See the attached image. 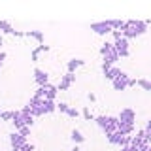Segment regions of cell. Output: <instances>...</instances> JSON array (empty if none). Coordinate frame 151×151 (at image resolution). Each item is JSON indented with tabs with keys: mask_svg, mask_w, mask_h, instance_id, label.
<instances>
[{
	"mask_svg": "<svg viewBox=\"0 0 151 151\" xmlns=\"http://www.w3.org/2000/svg\"><path fill=\"white\" fill-rule=\"evenodd\" d=\"M121 32H123V38H127V40L138 38V36L147 32V21H136V19H130V21H127V27L123 28Z\"/></svg>",
	"mask_w": 151,
	"mask_h": 151,
	"instance_id": "cell-1",
	"label": "cell"
},
{
	"mask_svg": "<svg viewBox=\"0 0 151 151\" xmlns=\"http://www.w3.org/2000/svg\"><path fill=\"white\" fill-rule=\"evenodd\" d=\"M96 125L104 130V134H111V132L117 130V125H119V119L117 117H111V115H96L94 117Z\"/></svg>",
	"mask_w": 151,
	"mask_h": 151,
	"instance_id": "cell-2",
	"label": "cell"
},
{
	"mask_svg": "<svg viewBox=\"0 0 151 151\" xmlns=\"http://www.w3.org/2000/svg\"><path fill=\"white\" fill-rule=\"evenodd\" d=\"M113 47H115L119 59H125V57L130 55V51H129V40H127V38H121V40L113 42Z\"/></svg>",
	"mask_w": 151,
	"mask_h": 151,
	"instance_id": "cell-3",
	"label": "cell"
},
{
	"mask_svg": "<svg viewBox=\"0 0 151 151\" xmlns=\"http://www.w3.org/2000/svg\"><path fill=\"white\" fill-rule=\"evenodd\" d=\"M102 74L106 79H110V81H113V79H117L121 76V70L117 68V66H110L106 63H102Z\"/></svg>",
	"mask_w": 151,
	"mask_h": 151,
	"instance_id": "cell-4",
	"label": "cell"
},
{
	"mask_svg": "<svg viewBox=\"0 0 151 151\" xmlns=\"http://www.w3.org/2000/svg\"><path fill=\"white\" fill-rule=\"evenodd\" d=\"M74 83H76V74L66 72L64 76H60V81H59V85H57V89H59V91H66V89L72 87Z\"/></svg>",
	"mask_w": 151,
	"mask_h": 151,
	"instance_id": "cell-5",
	"label": "cell"
},
{
	"mask_svg": "<svg viewBox=\"0 0 151 151\" xmlns=\"http://www.w3.org/2000/svg\"><path fill=\"white\" fill-rule=\"evenodd\" d=\"M117 119L121 123H130V125H134L136 121V111L132 110V108H123L119 111V115H117Z\"/></svg>",
	"mask_w": 151,
	"mask_h": 151,
	"instance_id": "cell-6",
	"label": "cell"
},
{
	"mask_svg": "<svg viewBox=\"0 0 151 151\" xmlns=\"http://www.w3.org/2000/svg\"><path fill=\"white\" fill-rule=\"evenodd\" d=\"M91 30L94 32V34H98V36H108V34H111V28L108 27V23H106V21L91 23Z\"/></svg>",
	"mask_w": 151,
	"mask_h": 151,
	"instance_id": "cell-7",
	"label": "cell"
},
{
	"mask_svg": "<svg viewBox=\"0 0 151 151\" xmlns=\"http://www.w3.org/2000/svg\"><path fill=\"white\" fill-rule=\"evenodd\" d=\"M129 79H130V76H129V74H127V72H121L119 78L111 81L113 89H115V91H125V89L129 87Z\"/></svg>",
	"mask_w": 151,
	"mask_h": 151,
	"instance_id": "cell-8",
	"label": "cell"
},
{
	"mask_svg": "<svg viewBox=\"0 0 151 151\" xmlns=\"http://www.w3.org/2000/svg\"><path fill=\"white\" fill-rule=\"evenodd\" d=\"M34 81L38 83V87H44V85L49 83V76H47L45 70H42V68H34Z\"/></svg>",
	"mask_w": 151,
	"mask_h": 151,
	"instance_id": "cell-9",
	"label": "cell"
},
{
	"mask_svg": "<svg viewBox=\"0 0 151 151\" xmlns=\"http://www.w3.org/2000/svg\"><path fill=\"white\" fill-rule=\"evenodd\" d=\"M12 123H13V127H15V130H21L23 127H27V123H25V113H23V110L13 111Z\"/></svg>",
	"mask_w": 151,
	"mask_h": 151,
	"instance_id": "cell-10",
	"label": "cell"
},
{
	"mask_svg": "<svg viewBox=\"0 0 151 151\" xmlns=\"http://www.w3.org/2000/svg\"><path fill=\"white\" fill-rule=\"evenodd\" d=\"M9 144H12V147L15 149V147H23V145L27 144V138L25 136H21V132H12L9 134Z\"/></svg>",
	"mask_w": 151,
	"mask_h": 151,
	"instance_id": "cell-11",
	"label": "cell"
},
{
	"mask_svg": "<svg viewBox=\"0 0 151 151\" xmlns=\"http://www.w3.org/2000/svg\"><path fill=\"white\" fill-rule=\"evenodd\" d=\"M125 136L127 134H123V132H119V130H115V132H111V134H108L106 138H108V142L110 144H113V145H125Z\"/></svg>",
	"mask_w": 151,
	"mask_h": 151,
	"instance_id": "cell-12",
	"label": "cell"
},
{
	"mask_svg": "<svg viewBox=\"0 0 151 151\" xmlns=\"http://www.w3.org/2000/svg\"><path fill=\"white\" fill-rule=\"evenodd\" d=\"M102 57H104V63H106V64H110V66H113V64L117 63V60H119V55H117L115 47H113L111 51H108L106 55H102Z\"/></svg>",
	"mask_w": 151,
	"mask_h": 151,
	"instance_id": "cell-13",
	"label": "cell"
},
{
	"mask_svg": "<svg viewBox=\"0 0 151 151\" xmlns=\"http://www.w3.org/2000/svg\"><path fill=\"white\" fill-rule=\"evenodd\" d=\"M83 64H85V60H83V59H70L68 63H66V68H68V72L76 74V70H78L79 66H83Z\"/></svg>",
	"mask_w": 151,
	"mask_h": 151,
	"instance_id": "cell-14",
	"label": "cell"
},
{
	"mask_svg": "<svg viewBox=\"0 0 151 151\" xmlns=\"http://www.w3.org/2000/svg\"><path fill=\"white\" fill-rule=\"evenodd\" d=\"M44 89H45V98H47V100H55V96H57V93H59V89H57L55 85H51V83L44 85Z\"/></svg>",
	"mask_w": 151,
	"mask_h": 151,
	"instance_id": "cell-15",
	"label": "cell"
},
{
	"mask_svg": "<svg viewBox=\"0 0 151 151\" xmlns=\"http://www.w3.org/2000/svg\"><path fill=\"white\" fill-rule=\"evenodd\" d=\"M42 108H44V113H53V111H57L55 100H47V98L42 100Z\"/></svg>",
	"mask_w": 151,
	"mask_h": 151,
	"instance_id": "cell-16",
	"label": "cell"
},
{
	"mask_svg": "<svg viewBox=\"0 0 151 151\" xmlns=\"http://www.w3.org/2000/svg\"><path fill=\"white\" fill-rule=\"evenodd\" d=\"M25 36H27V38H34V40H36L40 45L44 44V32H42V30H27Z\"/></svg>",
	"mask_w": 151,
	"mask_h": 151,
	"instance_id": "cell-17",
	"label": "cell"
},
{
	"mask_svg": "<svg viewBox=\"0 0 151 151\" xmlns=\"http://www.w3.org/2000/svg\"><path fill=\"white\" fill-rule=\"evenodd\" d=\"M70 138H72V142H74L76 145H79V144H83V142H85V136L78 129H74L72 132H70Z\"/></svg>",
	"mask_w": 151,
	"mask_h": 151,
	"instance_id": "cell-18",
	"label": "cell"
},
{
	"mask_svg": "<svg viewBox=\"0 0 151 151\" xmlns=\"http://www.w3.org/2000/svg\"><path fill=\"white\" fill-rule=\"evenodd\" d=\"M117 130L123 132V134H132V132H134V125H130V123H121V121H119Z\"/></svg>",
	"mask_w": 151,
	"mask_h": 151,
	"instance_id": "cell-19",
	"label": "cell"
},
{
	"mask_svg": "<svg viewBox=\"0 0 151 151\" xmlns=\"http://www.w3.org/2000/svg\"><path fill=\"white\" fill-rule=\"evenodd\" d=\"M44 51H49V45H38V47H34L32 49V53H30V59L32 60H38V57H40V53H44Z\"/></svg>",
	"mask_w": 151,
	"mask_h": 151,
	"instance_id": "cell-20",
	"label": "cell"
},
{
	"mask_svg": "<svg viewBox=\"0 0 151 151\" xmlns=\"http://www.w3.org/2000/svg\"><path fill=\"white\" fill-rule=\"evenodd\" d=\"M13 30H15V28L9 25L8 21H2V19H0V32H4V34H13Z\"/></svg>",
	"mask_w": 151,
	"mask_h": 151,
	"instance_id": "cell-21",
	"label": "cell"
},
{
	"mask_svg": "<svg viewBox=\"0 0 151 151\" xmlns=\"http://www.w3.org/2000/svg\"><path fill=\"white\" fill-rule=\"evenodd\" d=\"M113 49V42H104L102 47H100V55H106L108 51H111Z\"/></svg>",
	"mask_w": 151,
	"mask_h": 151,
	"instance_id": "cell-22",
	"label": "cell"
},
{
	"mask_svg": "<svg viewBox=\"0 0 151 151\" xmlns=\"http://www.w3.org/2000/svg\"><path fill=\"white\" fill-rule=\"evenodd\" d=\"M138 85L144 91H149L151 93V81H147V79H138Z\"/></svg>",
	"mask_w": 151,
	"mask_h": 151,
	"instance_id": "cell-23",
	"label": "cell"
},
{
	"mask_svg": "<svg viewBox=\"0 0 151 151\" xmlns=\"http://www.w3.org/2000/svg\"><path fill=\"white\" fill-rule=\"evenodd\" d=\"M144 130H145V136H147V142H149V145H151V119H149L147 123H145Z\"/></svg>",
	"mask_w": 151,
	"mask_h": 151,
	"instance_id": "cell-24",
	"label": "cell"
},
{
	"mask_svg": "<svg viewBox=\"0 0 151 151\" xmlns=\"http://www.w3.org/2000/svg\"><path fill=\"white\" fill-rule=\"evenodd\" d=\"M34 96L40 98V100H44V98H45V89H44V87H38L36 93H34Z\"/></svg>",
	"mask_w": 151,
	"mask_h": 151,
	"instance_id": "cell-25",
	"label": "cell"
},
{
	"mask_svg": "<svg viewBox=\"0 0 151 151\" xmlns=\"http://www.w3.org/2000/svg\"><path fill=\"white\" fill-rule=\"evenodd\" d=\"M66 115H68V117H72V119H78V117H79V111L76 110V108H68Z\"/></svg>",
	"mask_w": 151,
	"mask_h": 151,
	"instance_id": "cell-26",
	"label": "cell"
},
{
	"mask_svg": "<svg viewBox=\"0 0 151 151\" xmlns=\"http://www.w3.org/2000/svg\"><path fill=\"white\" fill-rule=\"evenodd\" d=\"M12 117H13V111H2L0 113V119L2 121H12Z\"/></svg>",
	"mask_w": 151,
	"mask_h": 151,
	"instance_id": "cell-27",
	"label": "cell"
},
{
	"mask_svg": "<svg viewBox=\"0 0 151 151\" xmlns=\"http://www.w3.org/2000/svg\"><path fill=\"white\" fill-rule=\"evenodd\" d=\"M13 151H34V145H32V144H28V142H27V144L23 145V147H15Z\"/></svg>",
	"mask_w": 151,
	"mask_h": 151,
	"instance_id": "cell-28",
	"label": "cell"
},
{
	"mask_svg": "<svg viewBox=\"0 0 151 151\" xmlns=\"http://www.w3.org/2000/svg\"><path fill=\"white\" fill-rule=\"evenodd\" d=\"M68 104H66V102H59V104H57V110H59L60 113H66V111H68Z\"/></svg>",
	"mask_w": 151,
	"mask_h": 151,
	"instance_id": "cell-29",
	"label": "cell"
},
{
	"mask_svg": "<svg viewBox=\"0 0 151 151\" xmlns=\"http://www.w3.org/2000/svg\"><path fill=\"white\" fill-rule=\"evenodd\" d=\"M83 117H85V119H87V121H91V119H94V115H93V113H91V110H89V108H83Z\"/></svg>",
	"mask_w": 151,
	"mask_h": 151,
	"instance_id": "cell-30",
	"label": "cell"
},
{
	"mask_svg": "<svg viewBox=\"0 0 151 151\" xmlns=\"http://www.w3.org/2000/svg\"><path fill=\"white\" fill-rule=\"evenodd\" d=\"M17 132H21V136L28 138V136H30V127H23V129H21V130H17Z\"/></svg>",
	"mask_w": 151,
	"mask_h": 151,
	"instance_id": "cell-31",
	"label": "cell"
},
{
	"mask_svg": "<svg viewBox=\"0 0 151 151\" xmlns=\"http://www.w3.org/2000/svg\"><path fill=\"white\" fill-rule=\"evenodd\" d=\"M111 36H113V42H117V40L123 38V32L121 30H111Z\"/></svg>",
	"mask_w": 151,
	"mask_h": 151,
	"instance_id": "cell-32",
	"label": "cell"
},
{
	"mask_svg": "<svg viewBox=\"0 0 151 151\" xmlns=\"http://www.w3.org/2000/svg\"><path fill=\"white\" fill-rule=\"evenodd\" d=\"M134 85H138V79H136V78H130L129 79V87H134Z\"/></svg>",
	"mask_w": 151,
	"mask_h": 151,
	"instance_id": "cell-33",
	"label": "cell"
},
{
	"mask_svg": "<svg viewBox=\"0 0 151 151\" xmlns=\"http://www.w3.org/2000/svg\"><path fill=\"white\" fill-rule=\"evenodd\" d=\"M121 151H132L130 145H121Z\"/></svg>",
	"mask_w": 151,
	"mask_h": 151,
	"instance_id": "cell-34",
	"label": "cell"
},
{
	"mask_svg": "<svg viewBox=\"0 0 151 151\" xmlns=\"http://www.w3.org/2000/svg\"><path fill=\"white\" fill-rule=\"evenodd\" d=\"M89 100H91V102H94V100H96V96H94L93 93H89Z\"/></svg>",
	"mask_w": 151,
	"mask_h": 151,
	"instance_id": "cell-35",
	"label": "cell"
},
{
	"mask_svg": "<svg viewBox=\"0 0 151 151\" xmlns=\"http://www.w3.org/2000/svg\"><path fill=\"white\" fill-rule=\"evenodd\" d=\"M72 151H81V149H79V145H74V147H72Z\"/></svg>",
	"mask_w": 151,
	"mask_h": 151,
	"instance_id": "cell-36",
	"label": "cell"
},
{
	"mask_svg": "<svg viewBox=\"0 0 151 151\" xmlns=\"http://www.w3.org/2000/svg\"><path fill=\"white\" fill-rule=\"evenodd\" d=\"M2 42H4V40H2V34H0V45H2Z\"/></svg>",
	"mask_w": 151,
	"mask_h": 151,
	"instance_id": "cell-37",
	"label": "cell"
},
{
	"mask_svg": "<svg viewBox=\"0 0 151 151\" xmlns=\"http://www.w3.org/2000/svg\"><path fill=\"white\" fill-rule=\"evenodd\" d=\"M0 68H2V63H0Z\"/></svg>",
	"mask_w": 151,
	"mask_h": 151,
	"instance_id": "cell-38",
	"label": "cell"
},
{
	"mask_svg": "<svg viewBox=\"0 0 151 151\" xmlns=\"http://www.w3.org/2000/svg\"><path fill=\"white\" fill-rule=\"evenodd\" d=\"M147 151H151V147H149V149H147Z\"/></svg>",
	"mask_w": 151,
	"mask_h": 151,
	"instance_id": "cell-39",
	"label": "cell"
},
{
	"mask_svg": "<svg viewBox=\"0 0 151 151\" xmlns=\"http://www.w3.org/2000/svg\"><path fill=\"white\" fill-rule=\"evenodd\" d=\"M0 113H2V110H0Z\"/></svg>",
	"mask_w": 151,
	"mask_h": 151,
	"instance_id": "cell-40",
	"label": "cell"
}]
</instances>
